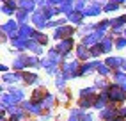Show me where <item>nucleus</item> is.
Segmentation results:
<instances>
[]
</instances>
